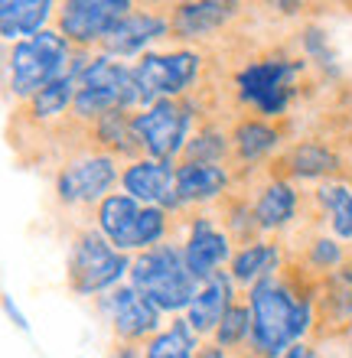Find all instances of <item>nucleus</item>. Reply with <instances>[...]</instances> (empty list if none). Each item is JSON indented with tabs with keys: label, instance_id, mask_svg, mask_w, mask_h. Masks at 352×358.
Masks as SVG:
<instances>
[{
	"label": "nucleus",
	"instance_id": "obj_1",
	"mask_svg": "<svg viewBox=\"0 0 352 358\" xmlns=\"http://www.w3.org/2000/svg\"><path fill=\"white\" fill-rule=\"evenodd\" d=\"M248 313H251V342L248 358H284L287 349L314 329V296H307L287 277H265L248 290Z\"/></svg>",
	"mask_w": 352,
	"mask_h": 358
},
{
	"label": "nucleus",
	"instance_id": "obj_2",
	"mask_svg": "<svg viewBox=\"0 0 352 358\" xmlns=\"http://www.w3.org/2000/svg\"><path fill=\"white\" fill-rule=\"evenodd\" d=\"M134 108H137V88H134L131 69L101 52H78V88L72 98V121L88 131L108 114L134 111Z\"/></svg>",
	"mask_w": 352,
	"mask_h": 358
},
{
	"label": "nucleus",
	"instance_id": "obj_3",
	"mask_svg": "<svg viewBox=\"0 0 352 358\" xmlns=\"http://www.w3.org/2000/svg\"><path fill=\"white\" fill-rule=\"evenodd\" d=\"M72 66H76V49L49 27L23 43H13L7 56V98L17 104L29 101L33 94L72 72Z\"/></svg>",
	"mask_w": 352,
	"mask_h": 358
},
{
	"label": "nucleus",
	"instance_id": "obj_4",
	"mask_svg": "<svg viewBox=\"0 0 352 358\" xmlns=\"http://www.w3.org/2000/svg\"><path fill=\"white\" fill-rule=\"evenodd\" d=\"M121 160L88 147L72 153L52 173V199L62 212H95L121 186Z\"/></svg>",
	"mask_w": 352,
	"mask_h": 358
},
{
	"label": "nucleus",
	"instance_id": "obj_5",
	"mask_svg": "<svg viewBox=\"0 0 352 358\" xmlns=\"http://www.w3.org/2000/svg\"><path fill=\"white\" fill-rule=\"evenodd\" d=\"M127 277H131V287H137L160 313H186L199 290V280L186 271L183 251L170 241L141 251L131 261Z\"/></svg>",
	"mask_w": 352,
	"mask_h": 358
},
{
	"label": "nucleus",
	"instance_id": "obj_6",
	"mask_svg": "<svg viewBox=\"0 0 352 358\" xmlns=\"http://www.w3.org/2000/svg\"><path fill=\"white\" fill-rule=\"evenodd\" d=\"M304 69V59L281 56V52L255 59V62H248L235 72L238 101L248 104L255 111V117L274 121V117L287 114V108H290L297 94V78H300Z\"/></svg>",
	"mask_w": 352,
	"mask_h": 358
},
{
	"label": "nucleus",
	"instance_id": "obj_7",
	"mask_svg": "<svg viewBox=\"0 0 352 358\" xmlns=\"http://www.w3.org/2000/svg\"><path fill=\"white\" fill-rule=\"evenodd\" d=\"M131 273V257L121 255L95 225H78L72 231L69 248V290L76 296H95V293L115 290Z\"/></svg>",
	"mask_w": 352,
	"mask_h": 358
},
{
	"label": "nucleus",
	"instance_id": "obj_8",
	"mask_svg": "<svg viewBox=\"0 0 352 358\" xmlns=\"http://www.w3.org/2000/svg\"><path fill=\"white\" fill-rule=\"evenodd\" d=\"M190 127L192 104L186 98H163L131 114V131L141 153L160 163L180 160L183 147L190 141Z\"/></svg>",
	"mask_w": 352,
	"mask_h": 358
},
{
	"label": "nucleus",
	"instance_id": "obj_9",
	"mask_svg": "<svg viewBox=\"0 0 352 358\" xmlns=\"http://www.w3.org/2000/svg\"><path fill=\"white\" fill-rule=\"evenodd\" d=\"M202 56L196 49H173V52H143L131 66L137 104H153L163 98H186L199 82Z\"/></svg>",
	"mask_w": 352,
	"mask_h": 358
},
{
	"label": "nucleus",
	"instance_id": "obj_10",
	"mask_svg": "<svg viewBox=\"0 0 352 358\" xmlns=\"http://www.w3.org/2000/svg\"><path fill=\"white\" fill-rule=\"evenodd\" d=\"M134 10L131 0H66L56 3V33L76 52H95L101 39Z\"/></svg>",
	"mask_w": 352,
	"mask_h": 358
},
{
	"label": "nucleus",
	"instance_id": "obj_11",
	"mask_svg": "<svg viewBox=\"0 0 352 358\" xmlns=\"http://www.w3.org/2000/svg\"><path fill=\"white\" fill-rule=\"evenodd\" d=\"M105 316L111 322V336L121 345H147L160 332L163 313L131 283H118L105 296Z\"/></svg>",
	"mask_w": 352,
	"mask_h": 358
},
{
	"label": "nucleus",
	"instance_id": "obj_12",
	"mask_svg": "<svg viewBox=\"0 0 352 358\" xmlns=\"http://www.w3.org/2000/svg\"><path fill=\"white\" fill-rule=\"evenodd\" d=\"M180 251H183V261H186V271L199 283H206L209 277L222 273V267H229L232 255H235V251H232L229 231L222 228L219 218L206 215V212L190 218Z\"/></svg>",
	"mask_w": 352,
	"mask_h": 358
},
{
	"label": "nucleus",
	"instance_id": "obj_13",
	"mask_svg": "<svg viewBox=\"0 0 352 358\" xmlns=\"http://www.w3.org/2000/svg\"><path fill=\"white\" fill-rule=\"evenodd\" d=\"M167 36H170V13L157 7L141 10L134 3L131 13L101 39L98 52L108 59H131V56H141L150 43L167 39Z\"/></svg>",
	"mask_w": 352,
	"mask_h": 358
},
{
	"label": "nucleus",
	"instance_id": "obj_14",
	"mask_svg": "<svg viewBox=\"0 0 352 358\" xmlns=\"http://www.w3.org/2000/svg\"><path fill=\"white\" fill-rule=\"evenodd\" d=\"M121 192L131 196L141 206L167 208V212H180L176 202V176H173V163H160L150 157L131 160L121 170Z\"/></svg>",
	"mask_w": 352,
	"mask_h": 358
},
{
	"label": "nucleus",
	"instance_id": "obj_15",
	"mask_svg": "<svg viewBox=\"0 0 352 358\" xmlns=\"http://www.w3.org/2000/svg\"><path fill=\"white\" fill-rule=\"evenodd\" d=\"M241 17V3L225 0H196V3H176L170 7V36L180 43H202Z\"/></svg>",
	"mask_w": 352,
	"mask_h": 358
},
{
	"label": "nucleus",
	"instance_id": "obj_16",
	"mask_svg": "<svg viewBox=\"0 0 352 358\" xmlns=\"http://www.w3.org/2000/svg\"><path fill=\"white\" fill-rule=\"evenodd\" d=\"M176 202L180 212L202 206H219L232 189V170L219 163H176Z\"/></svg>",
	"mask_w": 352,
	"mask_h": 358
},
{
	"label": "nucleus",
	"instance_id": "obj_17",
	"mask_svg": "<svg viewBox=\"0 0 352 358\" xmlns=\"http://www.w3.org/2000/svg\"><path fill=\"white\" fill-rule=\"evenodd\" d=\"M284 134L265 117H241L229 134V160H235L241 170H255L258 163H265L271 153L281 147Z\"/></svg>",
	"mask_w": 352,
	"mask_h": 358
},
{
	"label": "nucleus",
	"instance_id": "obj_18",
	"mask_svg": "<svg viewBox=\"0 0 352 358\" xmlns=\"http://www.w3.org/2000/svg\"><path fill=\"white\" fill-rule=\"evenodd\" d=\"M235 303V283H232L229 271L216 273L206 283H199V290L192 296L190 310H186V322L199 339H212V332L219 329L222 316L229 313V306Z\"/></svg>",
	"mask_w": 352,
	"mask_h": 358
},
{
	"label": "nucleus",
	"instance_id": "obj_19",
	"mask_svg": "<svg viewBox=\"0 0 352 358\" xmlns=\"http://www.w3.org/2000/svg\"><path fill=\"white\" fill-rule=\"evenodd\" d=\"M297 208H300V196H297V189L290 186V179H284V176L267 179L265 186L258 189V196L251 199L255 225L261 235L284 231L297 218Z\"/></svg>",
	"mask_w": 352,
	"mask_h": 358
},
{
	"label": "nucleus",
	"instance_id": "obj_20",
	"mask_svg": "<svg viewBox=\"0 0 352 358\" xmlns=\"http://www.w3.org/2000/svg\"><path fill=\"white\" fill-rule=\"evenodd\" d=\"M141 212H143L141 202H134V199L124 196V192H111V196L95 208V228L121 255H127V251H137Z\"/></svg>",
	"mask_w": 352,
	"mask_h": 358
},
{
	"label": "nucleus",
	"instance_id": "obj_21",
	"mask_svg": "<svg viewBox=\"0 0 352 358\" xmlns=\"http://www.w3.org/2000/svg\"><path fill=\"white\" fill-rule=\"evenodd\" d=\"M56 13V3L49 0H0V43H23L46 29Z\"/></svg>",
	"mask_w": 352,
	"mask_h": 358
},
{
	"label": "nucleus",
	"instance_id": "obj_22",
	"mask_svg": "<svg viewBox=\"0 0 352 358\" xmlns=\"http://www.w3.org/2000/svg\"><path fill=\"white\" fill-rule=\"evenodd\" d=\"M284 166H287V176H297V179H326V176H336L343 170V157L336 150L333 143L326 141H297L290 150L284 153Z\"/></svg>",
	"mask_w": 352,
	"mask_h": 358
},
{
	"label": "nucleus",
	"instance_id": "obj_23",
	"mask_svg": "<svg viewBox=\"0 0 352 358\" xmlns=\"http://www.w3.org/2000/svg\"><path fill=\"white\" fill-rule=\"evenodd\" d=\"M281 267V248L271 238H258V241H248L232 255L229 261V277L238 287H255L258 280H265Z\"/></svg>",
	"mask_w": 352,
	"mask_h": 358
},
{
	"label": "nucleus",
	"instance_id": "obj_24",
	"mask_svg": "<svg viewBox=\"0 0 352 358\" xmlns=\"http://www.w3.org/2000/svg\"><path fill=\"white\" fill-rule=\"evenodd\" d=\"M314 199L333 228V235L339 241H352V189L343 182H323L314 192Z\"/></svg>",
	"mask_w": 352,
	"mask_h": 358
},
{
	"label": "nucleus",
	"instance_id": "obj_25",
	"mask_svg": "<svg viewBox=\"0 0 352 358\" xmlns=\"http://www.w3.org/2000/svg\"><path fill=\"white\" fill-rule=\"evenodd\" d=\"M196 352L199 336L190 329L186 320H173L143 345V358H196Z\"/></svg>",
	"mask_w": 352,
	"mask_h": 358
},
{
	"label": "nucleus",
	"instance_id": "obj_26",
	"mask_svg": "<svg viewBox=\"0 0 352 358\" xmlns=\"http://www.w3.org/2000/svg\"><path fill=\"white\" fill-rule=\"evenodd\" d=\"M212 345L229 355H241L248 352V342H251V313H248V303L235 300L229 306V313L222 316L219 329L212 332Z\"/></svg>",
	"mask_w": 352,
	"mask_h": 358
},
{
	"label": "nucleus",
	"instance_id": "obj_27",
	"mask_svg": "<svg viewBox=\"0 0 352 358\" xmlns=\"http://www.w3.org/2000/svg\"><path fill=\"white\" fill-rule=\"evenodd\" d=\"M225 160H229V134L216 124H206L202 131L190 134L176 163H219L222 166Z\"/></svg>",
	"mask_w": 352,
	"mask_h": 358
},
{
	"label": "nucleus",
	"instance_id": "obj_28",
	"mask_svg": "<svg viewBox=\"0 0 352 358\" xmlns=\"http://www.w3.org/2000/svg\"><path fill=\"white\" fill-rule=\"evenodd\" d=\"M304 261L314 273H336L343 267L346 255H343V245H339L336 238H314L310 248L304 251Z\"/></svg>",
	"mask_w": 352,
	"mask_h": 358
},
{
	"label": "nucleus",
	"instance_id": "obj_29",
	"mask_svg": "<svg viewBox=\"0 0 352 358\" xmlns=\"http://www.w3.org/2000/svg\"><path fill=\"white\" fill-rule=\"evenodd\" d=\"M105 358H143V345H121V342H115Z\"/></svg>",
	"mask_w": 352,
	"mask_h": 358
},
{
	"label": "nucleus",
	"instance_id": "obj_30",
	"mask_svg": "<svg viewBox=\"0 0 352 358\" xmlns=\"http://www.w3.org/2000/svg\"><path fill=\"white\" fill-rule=\"evenodd\" d=\"M284 358H320V355L314 352V345H307V342H297L294 349L284 352Z\"/></svg>",
	"mask_w": 352,
	"mask_h": 358
},
{
	"label": "nucleus",
	"instance_id": "obj_31",
	"mask_svg": "<svg viewBox=\"0 0 352 358\" xmlns=\"http://www.w3.org/2000/svg\"><path fill=\"white\" fill-rule=\"evenodd\" d=\"M196 358H235V355H229V352H222V349H216L212 342H206L199 352H196Z\"/></svg>",
	"mask_w": 352,
	"mask_h": 358
},
{
	"label": "nucleus",
	"instance_id": "obj_32",
	"mask_svg": "<svg viewBox=\"0 0 352 358\" xmlns=\"http://www.w3.org/2000/svg\"><path fill=\"white\" fill-rule=\"evenodd\" d=\"M0 303H3V310H7L10 316H13V322H17L20 329H27V320H23V313H20L17 306H13V303H10V296H0Z\"/></svg>",
	"mask_w": 352,
	"mask_h": 358
},
{
	"label": "nucleus",
	"instance_id": "obj_33",
	"mask_svg": "<svg viewBox=\"0 0 352 358\" xmlns=\"http://www.w3.org/2000/svg\"><path fill=\"white\" fill-rule=\"evenodd\" d=\"M349 358H352V339H349Z\"/></svg>",
	"mask_w": 352,
	"mask_h": 358
}]
</instances>
